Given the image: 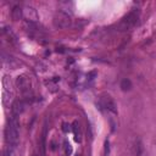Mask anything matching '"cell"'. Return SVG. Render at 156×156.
<instances>
[{"label": "cell", "mask_w": 156, "mask_h": 156, "mask_svg": "<svg viewBox=\"0 0 156 156\" xmlns=\"http://www.w3.org/2000/svg\"><path fill=\"white\" fill-rule=\"evenodd\" d=\"M20 122L18 118L16 116H11V118L9 119L7 127L5 129V136L6 140L9 143V145H15L17 146L18 141H20Z\"/></svg>", "instance_id": "6da1fadb"}, {"label": "cell", "mask_w": 156, "mask_h": 156, "mask_svg": "<svg viewBox=\"0 0 156 156\" xmlns=\"http://www.w3.org/2000/svg\"><path fill=\"white\" fill-rule=\"evenodd\" d=\"M12 98H13V89H12L11 79L9 76H4L2 78V104L5 106H9Z\"/></svg>", "instance_id": "7a4b0ae2"}, {"label": "cell", "mask_w": 156, "mask_h": 156, "mask_svg": "<svg viewBox=\"0 0 156 156\" xmlns=\"http://www.w3.org/2000/svg\"><path fill=\"white\" fill-rule=\"evenodd\" d=\"M52 22H54V26L56 28L63 29V28H68L71 26L72 20H71V16L68 13H66L63 11H57L55 13V16H54Z\"/></svg>", "instance_id": "3957f363"}, {"label": "cell", "mask_w": 156, "mask_h": 156, "mask_svg": "<svg viewBox=\"0 0 156 156\" xmlns=\"http://www.w3.org/2000/svg\"><path fill=\"white\" fill-rule=\"evenodd\" d=\"M100 102H101L102 107H105L107 111L117 115V105H116L115 100L108 94H102L101 98H100Z\"/></svg>", "instance_id": "277c9868"}, {"label": "cell", "mask_w": 156, "mask_h": 156, "mask_svg": "<svg viewBox=\"0 0 156 156\" xmlns=\"http://www.w3.org/2000/svg\"><path fill=\"white\" fill-rule=\"evenodd\" d=\"M136 20H138V16H136L135 12H130V13H128V15L122 20V22L119 23V28H121V30H127V29L132 28V27L136 23Z\"/></svg>", "instance_id": "5b68a950"}, {"label": "cell", "mask_w": 156, "mask_h": 156, "mask_svg": "<svg viewBox=\"0 0 156 156\" xmlns=\"http://www.w3.org/2000/svg\"><path fill=\"white\" fill-rule=\"evenodd\" d=\"M16 85H17V88H18L23 94H26V93H28V91L30 90V80H29V78H28L27 76H24V74H21V76L17 77V79H16Z\"/></svg>", "instance_id": "8992f818"}, {"label": "cell", "mask_w": 156, "mask_h": 156, "mask_svg": "<svg viewBox=\"0 0 156 156\" xmlns=\"http://www.w3.org/2000/svg\"><path fill=\"white\" fill-rule=\"evenodd\" d=\"M23 17L28 22H34V21L38 20V12L32 6H24L23 7Z\"/></svg>", "instance_id": "52a82bcc"}, {"label": "cell", "mask_w": 156, "mask_h": 156, "mask_svg": "<svg viewBox=\"0 0 156 156\" xmlns=\"http://www.w3.org/2000/svg\"><path fill=\"white\" fill-rule=\"evenodd\" d=\"M143 150H144V146H143V143L141 140L138 138L134 140L133 143V146H132V152H133V156H140L143 154Z\"/></svg>", "instance_id": "ba28073f"}, {"label": "cell", "mask_w": 156, "mask_h": 156, "mask_svg": "<svg viewBox=\"0 0 156 156\" xmlns=\"http://www.w3.org/2000/svg\"><path fill=\"white\" fill-rule=\"evenodd\" d=\"M23 107H24V105H23V102H22V101H15V102L12 104V106H11L12 116L18 117V116H20V113H22Z\"/></svg>", "instance_id": "9c48e42d"}, {"label": "cell", "mask_w": 156, "mask_h": 156, "mask_svg": "<svg viewBox=\"0 0 156 156\" xmlns=\"http://www.w3.org/2000/svg\"><path fill=\"white\" fill-rule=\"evenodd\" d=\"M11 17L13 21H20L23 17V9H21L20 6H15L11 11Z\"/></svg>", "instance_id": "30bf717a"}, {"label": "cell", "mask_w": 156, "mask_h": 156, "mask_svg": "<svg viewBox=\"0 0 156 156\" xmlns=\"http://www.w3.org/2000/svg\"><path fill=\"white\" fill-rule=\"evenodd\" d=\"M72 130H73V134H74V140L76 141H80L82 140V133H80V128H79V124H78L77 121L73 122Z\"/></svg>", "instance_id": "8fae6325"}, {"label": "cell", "mask_w": 156, "mask_h": 156, "mask_svg": "<svg viewBox=\"0 0 156 156\" xmlns=\"http://www.w3.org/2000/svg\"><path fill=\"white\" fill-rule=\"evenodd\" d=\"M119 88H121L122 91H129V90L133 88V84H132L130 79L124 78V79L121 80V83H119Z\"/></svg>", "instance_id": "7c38bea8"}, {"label": "cell", "mask_w": 156, "mask_h": 156, "mask_svg": "<svg viewBox=\"0 0 156 156\" xmlns=\"http://www.w3.org/2000/svg\"><path fill=\"white\" fill-rule=\"evenodd\" d=\"M17 146L15 145H9L6 149H5V152H4V156H17Z\"/></svg>", "instance_id": "4fadbf2b"}, {"label": "cell", "mask_w": 156, "mask_h": 156, "mask_svg": "<svg viewBox=\"0 0 156 156\" xmlns=\"http://www.w3.org/2000/svg\"><path fill=\"white\" fill-rule=\"evenodd\" d=\"M63 145H65V152H66V155H71V152H72V147H71L69 143H68V141H65Z\"/></svg>", "instance_id": "5bb4252c"}, {"label": "cell", "mask_w": 156, "mask_h": 156, "mask_svg": "<svg viewBox=\"0 0 156 156\" xmlns=\"http://www.w3.org/2000/svg\"><path fill=\"white\" fill-rule=\"evenodd\" d=\"M62 130H63L65 133L69 132V130H71V126H69L68 123H63V124H62Z\"/></svg>", "instance_id": "9a60e30c"}, {"label": "cell", "mask_w": 156, "mask_h": 156, "mask_svg": "<svg viewBox=\"0 0 156 156\" xmlns=\"http://www.w3.org/2000/svg\"><path fill=\"white\" fill-rule=\"evenodd\" d=\"M108 151H110V144H108V141L106 140V141H105V156L108 155Z\"/></svg>", "instance_id": "2e32d148"}]
</instances>
